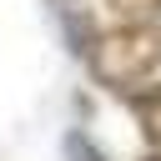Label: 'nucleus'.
I'll return each instance as SVG.
<instances>
[{
    "label": "nucleus",
    "instance_id": "nucleus-1",
    "mask_svg": "<svg viewBox=\"0 0 161 161\" xmlns=\"http://www.w3.org/2000/svg\"><path fill=\"white\" fill-rule=\"evenodd\" d=\"M80 50L101 91L131 96L161 70V20H116L111 30H91Z\"/></svg>",
    "mask_w": 161,
    "mask_h": 161
},
{
    "label": "nucleus",
    "instance_id": "nucleus-2",
    "mask_svg": "<svg viewBox=\"0 0 161 161\" xmlns=\"http://www.w3.org/2000/svg\"><path fill=\"white\" fill-rule=\"evenodd\" d=\"M126 111L136 116L141 141L146 146H161V80H146L141 91H131L126 96Z\"/></svg>",
    "mask_w": 161,
    "mask_h": 161
},
{
    "label": "nucleus",
    "instance_id": "nucleus-3",
    "mask_svg": "<svg viewBox=\"0 0 161 161\" xmlns=\"http://www.w3.org/2000/svg\"><path fill=\"white\" fill-rule=\"evenodd\" d=\"M116 20H161V0H101Z\"/></svg>",
    "mask_w": 161,
    "mask_h": 161
},
{
    "label": "nucleus",
    "instance_id": "nucleus-4",
    "mask_svg": "<svg viewBox=\"0 0 161 161\" xmlns=\"http://www.w3.org/2000/svg\"><path fill=\"white\" fill-rule=\"evenodd\" d=\"M141 161H161V146H151V151H146V156H141Z\"/></svg>",
    "mask_w": 161,
    "mask_h": 161
}]
</instances>
